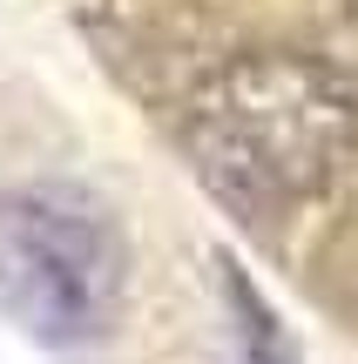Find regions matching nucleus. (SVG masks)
<instances>
[{"instance_id": "obj_2", "label": "nucleus", "mask_w": 358, "mask_h": 364, "mask_svg": "<svg viewBox=\"0 0 358 364\" xmlns=\"http://www.w3.org/2000/svg\"><path fill=\"white\" fill-rule=\"evenodd\" d=\"M129 297L122 216L81 182L0 189V324L41 351H88Z\"/></svg>"}, {"instance_id": "obj_1", "label": "nucleus", "mask_w": 358, "mask_h": 364, "mask_svg": "<svg viewBox=\"0 0 358 364\" xmlns=\"http://www.w3.org/2000/svg\"><path fill=\"white\" fill-rule=\"evenodd\" d=\"M352 149V102L311 61H237L189 108V156L243 223H284Z\"/></svg>"}, {"instance_id": "obj_3", "label": "nucleus", "mask_w": 358, "mask_h": 364, "mask_svg": "<svg viewBox=\"0 0 358 364\" xmlns=\"http://www.w3.org/2000/svg\"><path fill=\"white\" fill-rule=\"evenodd\" d=\"M223 297H230V324H237V364H298L284 317L264 304V290L223 257Z\"/></svg>"}]
</instances>
